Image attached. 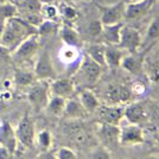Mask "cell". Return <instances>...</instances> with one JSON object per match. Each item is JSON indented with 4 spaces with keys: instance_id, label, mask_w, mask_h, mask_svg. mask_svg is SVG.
<instances>
[{
    "instance_id": "obj_1",
    "label": "cell",
    "mask_w": 159,
    "mask_h": 159,
    "mask_svg": "<svg viewBox=\"0 0 159 159\" xmlns=\"http://www.w3.org/2000/svg\"><path fill=\"white\" fill-rule=\"evenodd\" d=\"M32 34H37V27L32 26L26 20L17 16L5 21V27L0 39V45L4 47L11 53L17 49V47L23 40H25L27 37Z\"/></svg>"
},
{
    "instance_id": "obj_2",
    "label": "cell",
    "mask_w": 159,
    "mask_h": 159,
    "mask_svg": "<svg viewBox=\"0 0 159 159\" xmlns=\"http://www.w3.org/2000/svg\"><path fill=\"white\" fill-rule=\"evenodd\" d=\"M102 73H103V66L92 60L88 55H83L75 71V79L73 80L76 84L89 88L99 82Z\"/></svg>"
},
{
    "instance_id": "obj_3",
    "label": "cell",
    "mask_w": 159,
    "mask_h": 159,
    "mask_svg": "<svg viewBox=\"0 0 159 159\" xmlns=\"http://www.w3.org/2000/svg\"><path fill=\"white\" fill-rule=\"evenodd\" d=\"M27 101L36 112H40L47 108L50 94V81L37 80L33 84L29 87L27 90Z\"/></svg>"
},
{
    "instance_id": "obj_4",
    "label": "cell",
    "mask_w": 159,
    "mask_h": 159,
    "mask_svg": "<svg viewBox=\"0 0 159 159\" xmlns=\"http://www.w3.org/2000/svg\"><path fill=\"white\" fill-rule=\"evenodd\" d=\"M40 48V38L38 34H32L27 37L25 40H23L16 50H13L10 57L12 58L16 64H24L30 61L38 53Z\"/></svg>"
},
{
    "instance_id": "obj_5",
    "label": "cell",
    "mask_w": 159,
    "mask_h": 159,
    "mask_svg": "<svg viewBox=\"0 0 159 159\" xmlns=\"http://www.w3.org/2000/svg\"><path fill=\"white\" fill-rule=\"evenodd\" d=\"M129 84L124 82H111L103 90V100L106 105H124L133 100Z\"/></svg>"
},
{
    "instance_id": "obj_6",
    "label": "cell",
    "mask_w": 159,
    "mask_h": 159,
    "mask_svg": "<svg viewBox=\"0 0 159 159\" xmlns=\"http://www.w3.org/2000/svg\"><path fill=\"white\" fill-rule=\"evenodd\" d=\"M96 7L100 12V21L102 25H112L122 23L125 20V11L126 2L124 0H119L114 4H101L96 2Z\"/></svg>"
},
{
    "instance_id": "obj_7",
    "label": "cell",
    "mask_w": 159,
    "mask_h": 159,
    "mask_svg": "<svg viewBox=\"0 0 159 159\" xmlns=\"http://www.w3.org/2000/svg\"><path fill=\"white\" fill-rule=\"evenodd\" d=\"M141 43H143V36L139 30L124 24V26L121 29L120 42L118 45L121 49H124L127 53H135L140 51Z\"/></svg>"
},
{
    "instance_id": "obj_8",
    "label": "cell",
    "mask_w": 159,
    "mask_h": 159,
    "mask_svg": "<svg viewBox=\"0 0 159 159\" xmlns=\"http://www.w3.org/2000/svg\"><path fill=\"white\" fill-rule=\"evenodd\" d=\"M33 73L36 75L37 80H47V81H52L57 77V73L55 70L49 50L44 49L39 53L38 58L33 66Z\"/></svg>"
},
{
    "instance_id": "obj_9",
    "label": "cell",
    "mask_w": 159,
    "mask_h": 159,
    "mask_svg": "<svg viewBox=\"0 0 159 159\" xmlns=\"http://www.w3.org/2000/svg\"><path fill=\"white\" fill-rule=\"evenodd\" d=\"M16 135L18 139V144H21L24 147H33L36 141V131L34 124L29 113H25L18 122V126L16 128Z\"/></svg>"
},
{
    "instance_id": "obj_10",
    "label": "cell",
    "mask_w": 159,
    "mask_h": 159,
    "mask_svg": "<svg viewBox=\"0 0 159 159\" xmlns=\"http://www.w3.org/2000/svg\"><path fill=\"white\" fill-rule=\"evenodd\" d=\"M145 143V134L141 126L128 122L125 126L120 127L119 145L120 146H135Z\"/></svg>"
},
{
    "instance_id": "obj_11",
    "label": "cell",
    "mask_w": 159,
    "mask_h": 159,
    "mask_svg": "<svg viewBox=\"0 0 159 159\" xmlns=\"http://www.w3.org/2000/svg\"><path fill=\"white\" fill-rule=\"evenodd\" d=\"M124 119L127 120V122L135 124L141 126L143 124H147V111L146 105L144 102H128L125 105L124 108Z\"/></svg>"
},
{
    "instance_id": "obj_12",
    "label": "cell",
    "mask_w": 159,
    "mask_h": 159,
    "mask_svg": "<svg viewBox=\"0 0 159 159\" xmlns=\"http://www.w3.org/2000/svg\"><path fill=\"white\" fill-rule=\"evenodd\" d=\"M124 105H100L99 109L96 112L99 113L101 122H106L115 126H120V122L124 119Z\"/></svg>"
},
{
    "instance_id": "obj_13",
    "label": "cell",
    "mask_w": 159,
    "mask_h": 159,
    "mask_svg": "<svg viewBox=\"0 0 159 159\" xmlns=\"http://www.w3.org/2000/svg\"><path fill=\"white\" fill-rule=\"evenodd\" d=\"M144 58H145V53L141 51L135 53H126L121 61L120 68H122L125 71L131 75L140 76L144 74Z\"/></svg>"
},
{
    "instance_id": "obj_14",
    "label": "cell",
    "mask_w": 159,
    "mask_h": 159,
    "mask_svg": "<svg viewBox=\"0 0 159 159\" xmlns=\"http://www.w3.org/2000/svg\"><path fill=\"white\" fill-rule=\"evenodd\" d=\"M76 90V83L70 77H62L50 81V94L61 96L64 99H69L74 96Z\"/></svg>"
},
{
    "instance_id": "obj_15",
    "label": "cell",
    "mask_w": 159,
    "mask_h": 159,
    "mask_svg": "<svg viewBox=\"0 0 159 159\" xmlns=\"http://www.w3.org/2000/svg\"><path fill=\"white\" fill-rule=\"evenodd\" d=\"M0 146L6 148L13 156L18 150V139L16 129L8 121H2L0 125Z\"/></svg>"
},
{
    "instance_id": "obj_16",
    "label": "cell",
    "mask_w": 159,
    "mask_h": 159,
    "mask_svg": "<svg viewBox=\"0 0 159 159\" xmlns=\"http://www.w3.org/2000/svg\"><path fill=\"white\" fill-rule=\"evenodd\" d=\"M119 133L120 127L106 122H100L98 128V134L102 143V145L106 146L109 150L111 147H115L119 145Z\"/></svg>"
},
{
    "instance_id": "obj_17",
    "label": "cell",
    "mask_w": 159,
    "mask_h": 159,
    "mask_svg": "<svg viewBox=\"0 0 159 159\" xmlns=\"http://www.w3.org/2000/svg\"><path fill=\"white\" fill-rule=\"evenodd\" d=\"M159 42V16H154L152 20L150 21L147 30L145 32V36L143 37V43L140 51L144 53H147L150 49L157 45Z\"/></svg>"
},
{
    "instance_id": "obj_18",
    "label": "cell",
    "mask_w": 159,
    "mask_h": 159,
    "mask_svg": "<svg viewBox=\"0 0 159 159\" xmlns=\"http://www.w3.org/2000/svg\"><path fill=\"white\" fill-rule=\"evenodd\" d=\"M153 5H154L153 0H143L139 2H128V4H126L125 20L133 21V20L143 18L151 10V7Z\"/></svg>"
},
{
    "instance_id": "obj_19",
    "label": "cell",
    "mask_w": 159,
    "mask_h": 159,
    "mask_svg": "<svg viewBox=\"0 0 159 159\" xmlns=\"http://www.w3.org/2000/svg\"><path fill=\"white\" fill-rule=\"evenodd\" d=\"M58 34H60L62 42L66 45L70 47L81 48L83 45V40L80 32L73 26V25H68V24H62L58 29Z\"/></svg>"
},
{
    "instance_id": "obj_20",
    "label": "cell",
    "mask_w": 159,
    "mask_h": 159,
    "mask_svg": "<svg viewBox=\"0 0 159 159\" xmlns=\"http://www.w3.org/2000/svg\"><path fill=\"white\" fill-rule=\"evenodd\" d=\"M158 49L144 58V73L153 83L159 84V42Z\"/></svg>"
},
{
    "instance_id": "obj_21",
    "label": "cell",
    "mask_w": 159,
    "mask_h": 159,
    "mask_svg": "<svg viewBox=\"0 0 159 159\" xmlns=\"http://www.w3.org/2000/svg\"><path fill=\"white\" fill-rule=\"evenodd\" d=\"M126 51L121 49L119 45H111L106 44V50H105V61H106V66L111 70H116L120 68L121 61L125 57Z\"/></svg>"
},
{
    "instance_id": "obj_22",
    "label": "cell",
    "mask_w": 159,
    "mask_h": 159,
    "mask_svg": "<svg viewBox=\"0 0 159 159\" xmlns=\"http://www.w3.org/2000/svg\"><path fill=\"white\" fill-rule=\"evenodd\" d=\"M88 113L84 111L83 106L81 105L79 98H69L66 99V108H64V112H63V115L68 120H80L86 118Z\"/></svg>"
},
{
    "instance_id": "obj_23",
    "label": "cell",
    "mask_w": 159,
    "mask_h": 159,
    "mask_svg": "<svg viewBox=\"0 0 159 159\" xmlns=\"http://www.w3.org/2000/svg\"><path fill=\"white\" fill-rule=\"evenodd\" d=\"M79 100L88 114H93L99 109L100 100L90 88H83L79 95Z\"/></svg>"
},
{
    "instance_id": "obj_24",
    "label": "cell",
    "mask_w": 159,
    "mask_h": 159,
    "mask_svg": "<svg viewBox=\"0 0 159 159\" xmlns=\"http://www.w3.org/2000/svg\"><path fill=\"white\" fill-rule=\"evenodd\" d=\"M122 26H124V21L118 23V24H112V25H103L101 37L105 42V44L118 45L120 42V34H121Z\"/></svg>"
},
{
    "instance_id": "obj_25",
    "label": "cell",
    "mask_w": 159,
    "mask_h": 159,
    "mask_svg": "<svg viewBox=\"0 0 159 159\" xmlns=\"http://www.w3.org/2000/svg\"><path fill=\"white\" fill-rule=\"evenodd\" d=\"M66 134L76 144H82L87 139V134L83 126L77 120H70L66 125Z\"/></svg>"
},
{
    "instance_id": "obj_26",
    "label": "cell",
    "mask_w": 159,
    "mask_h": 159,
    "mask_svg": "<svg viewBox=\"0 0 159 159\" xmlns=\"http://www.w3.org/2000/svg\"><path fill=\"white\" fill-rule=\"evenodd\" d=\"M81 53H80V49L75 47H70V45H66L62 48L58 53V57L62 63H64L66 66H71V64H80V62L82 60V57L80 58Z\"/></svg>"
},
{
    "instance_id": "obj_27",
    "label": "cell",
    "mask_w": 159,
    "mask_h": 159,
    "mask_svg": "<svg viewBox=\"0 0 159 159\" xmlns=\"http://www.w3.org/2000/svg\"><path fill=\"white\" fill-rule=\"evenodd\" d=\"M13 81L18 87H27L29 88L37 81V77L33 73V70H29L25 68H17L14 70Z\"/></svg>"
},
{
    "instance_id": "obj_28",
    "label": "cell",
    "mask_w": 159,
    "mask_h": 159,
    "mask_svg": "<svg viewBox=\"0 0 159 159\" xmlns=\"http://www.w3.org/2000/svg\"><path fill=\"white\" fill-rule=\"evenodd\" d=\"M58 11H60V18L63 20L62 24H68V25H73L76 20L79 19L80 13L79 11L70 4H68L66 1H62L58 5Z\"/></svg>"
},
{
    "instance_id": "obj_29",
    "label": "cell",
    "mask_w": 159,
    "mask_h": 159,
    "mask_svg": "<svg viewBox=\"0 0 159 159\" xmlns=\"http://www.w3.org/2000/svg\"><path fill=\"white\" fill-rule=\"evenodd\" d=\"M105 50L106 44L105 43H90L86 50V55H88L93 61L99 63L100 66L106 68V61H105Z\"/></svg>"
},
{
    "instance_id": "obj_30",
    "label": "cell",
    "mask_w": 159,
    "mask_h": 159,
    "mask_svg": "<svg viewBox=\"0 0 159 159\" xmlns=\"http://www.w3.org/2000/svg\"><path fill=\"white\" fill-rule=\"evenodd\" d=\"M42 5L43 4L39 0H18L17 8H18V12H19V17L40 13Z\"/></svg>"
},
{
    "instance_id": "obj_31",
    "label": "cell",
    "mask_w": 159,
    "mask_h": 159,
    "mask_svg": "<svg viewBox=\"0 0 159 159\" xmlns=\"http://www.w3.org/2000/svg\"><path fill=\"white\" fill-rule=\"evenodd\" d=\"M66 99L61 98V96H56V95H51L45 109L53 116H62L63 112H64V108H66Z\"/></svg>"
},
{
    "instance_id": "obj_32",
    "label": "cell",
    "mask_w": 159,
    "mask_h": 159,
    "mask_svg": "<svg viewBox=\"0 0 159 159\" xmlns=\"http://www.w3.org/2000/svg\"><path fill=\"white\" fill-rule=\"evenodd\" d=\"M60 23L57 21H52V20L44 19L39 24V26L37 27V34L39 36V38H44V37H50L58 32L60 29Z\"/></svg>"
},
{
    "instance_id": "obj_33",
    "label": "cell",
    "mask_w": 159,
    "mask_h": 159,
    "mask_svg": "<svg viewBox=\"0 0 159 159\" xmlns=\"http://www.w3.org/2000/svg\"><path fill=\"white\" fill-rule=\"evenodd\" d=\"M146 111L148 124L154 127L156 132H159V101L150 102L148 105H146Z\"/></svg>"
},
{
    "instance_id": "obj_34",
    "label": "cell",
    "mask_w": 159,
    "mask_h": 159,
    "mask_svg": "<svg viewBox=\"0 0 159 159\" xmlns=\"http://www.w3.org/2000/svg\"><path fill=\"white\" fill-rule=\"evenodd\" d=\"M34 144L39 147L40 151H48L52 146V134L49 129H42L37 135H36V141Z\"/></svg>"
},
{
    "instance_id": "obj_35",
    "label": "cell",
    "mask_w": 159,
    "mask_h": 159,
    "mask_svg": "<svg viewBox=\"0 0 159 159\" xmlns=\"http://www.w3.org/2000/svg\"><path fill=\"white\" fill-rule=\"evenodd\" d=\"M40 14L44 19L52 20V21H57L60 23V11L58 7L53 5L52 2H47L42 5V10H40Z\"/></svg>"
},
{
    "instance_id": "obj_36",
    "label": "cell",
    "mask_w": 159,
    "mask_h": 159,
    "mask_svg": "<svg viewBox=\"0 0 159 159\" xmlns=\"http://www.w3.org/2000/svg\"><path fill=\"white\" fill-rule=\"evenodd\" d=\"M17 16H19V12H18L16 4L7 2V1L0 4V21H6L7 19L17 17Z\"/></svg>"
},
{
    "instance_id": "obj_37",
    "label": "cell",
    "mask_w": 159,
    "mask_h": 159,
    "mask_svg": "<svg viewBox=\"0 0 159 159\" xmlns=\"http://www.w3.org/2000/svg\"><path fill=\"white\" fill-rule=\"evenodd\" d=\"M89 159H112V157H111L109 150L107 148L106 146L99 145L95 146L93 150L90 151Z\"/></svg>"
},
{
    "instance_id": "obj_38",
    "label": "cell",
    "mask_w": 159,
    "mask_h": 159,
    "mask_svg": "<svg viewBox=\"0 0 159 159\" xmlns=\"http://www.w3.org/2000/svg\"><path fill=\"white\" fill-rule=\"evenodd\" d=\"M102 26H103V25L101 24L100 19L92 20V21L88 24V26H87V34L90 36L92 38L101 37V34H102Z\"/></svg>"
},
{
    "instance_id": "obj_39",
    "label": "cell",
    "mask_w": 159,
    "mask_h": 159,
    "mask_svg": "<svg viewBox=\"0 0 159 159\" xmlns=\"http://www.w3.org/2000/svg\"><path fill=\"white\" fill-rule=\"evenodd\" d=\"M129 89H131V93L132 95L135 96H141L146 93V84L144 81L141 80H134L129 83Z\"/></svg>"
},
{
    "instance_id": "obj_40",
    "label": "cell",
    "mask_w": 159,
    "mask_h": 159,
    "mask_svg": "<svg viewBox=\"0 0 159 159\" xmlns=\"http://www.w3.org/2000/svg\"><path fill=\"white\" fill-rule=\"evenodd\" d=\"M56 156H57V159H79L76 153L69 147H61L56 152Z\"/></svg>"
},
{
    "instance_id": "obj_41",
    "label": "cell",
    "mask_w": 159,
    "mask_h": 159,
    "mask_svg": "<svg viewBox=\"0 0 159 159\" xmlns=\"http://www.w3.org/2000/svg\"><path fill=\"white\" fill-rule=\"evenodd\" d=\"M36 159H57V156L53 151L48 150V151H40Z\"/></svg>"
},
{
    "instance_id": "obj_42",
    "label": "cell",
    "mask_w": 159,
    "mask_h": 159,
    "mask_svg": "<svg viewBox=\"0 0 159 159\" xmlns=\"http://www.w3.org/2000/svg\"><path fill=\"white\" fill-rule=\"evenodd\" d=\"M12 154L7 151L6 148H4V147H1L0 146V159H10Z\"/></svg>"
},
{
    "instance_id": "obj_43",
    "label": "cell",
    "mask_w": 159,
    "mask_h": 159,
    "mask_svg": "<svg viewBox=\"0 0 159 159\" xmlns=\"http://www.w3.org/2000/svg\"><path fill=\"white\" fill-rule=\"evenodd\" d=\"M4 27H5V21H0V39H1V36L4 32Z\"/></svg>"
},
{
    "instance_id": "obj_44",
    "label": "cell",
    "mask_w": 159,
    "mask_h": 159,
    "mask_svg": "<svg viewBox=\"0 0 159 159\" xmlns=\"http://www.w3.org/2000/svg\"><path fill=\"white\" fill-rule=\"evenodd\" d=\"M154 139H156V143H157V145L159 146V132H157L154 134Z\"/></svg>"
},
{
    "instance_id": "obj_45",
    "label": "cell",
    "mask_w": 159,
    "mask_h": 159,
    "mask_svg": "<svg viewBox=\"0 0 159 159\" xmlns=\"http://www.w3.org/2000/svg\"><path fill=\"white\" fill-rule=\"evenodd\" d=\"M126 4H128V2H139V1H143V0H124Z\"/></svg>"
},
{
    "instance_id": "obj_46",
    "label": "cell",
    "mask_w": 159,
    "mask_h": 159,
    "mask_svg": "<svg viewBox=\"0 0 159 159\" xmlns=\"http://www.w3.org/2000/svg\"><path fill=\"white\" fill-rule=\"evenodd\" d=\"M4 1H7V2H12V4H16V5H17V2H18V0H4Z\"/></svg>"
},
{
    "instance_id": "obj_47",
    "label": "cell",
    "mask_w": 159,
    "mask_h": 159,
    "mask_svg": "<svg viewBox=\"0 0 159 159\" xmlns=\"http://www.w3.org/2000/svg\"><path fill=\"white\" fill-rule=\"evenodd\" d=\"M42 4H47V2H52L53 0H39Z\"/></svg>"
},
{
    "instance_id": "obj_48",
    "label": "cell",
    "mask_w": 159,
    "mask_h": 159,
    "mask_svg": "<svg viewBox=\"0 0 159 159\" xmlns=\"http://www.w3.org/2000/svg\"><path fill=\"white\" fill-rule=\"evenodd\" d=\"M79 1H90V0H79Z\"/></svg>"
},
{
    "instance_id": "obj_49",
    "label": "cell",
    "mask_w": 159,
    "mask_h": 159,
    "mask_svg": "<svg viewBox=\"0 0 159 159\" xmlns=\"http://www.w3.org/2000/svg\"><path fill=\"white\" fill-rule=\"evenodd\" d=\"M148 159H154V158H148Z\"/></svg>"
}]
</instances>
